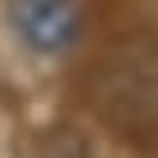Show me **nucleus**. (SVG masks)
Returning <instances> with one entry per match:
<instances>
[{
	"label": "nucleus",
	"mask_w": 158,
	"mask_h": 158,
	"mask_svg": "<svg viewBox=\"0 0 158 158\" xmlns=\"http://www.w3.org/2000/svg\"><path fill=\"white\" fill-rule=\"evenodd\" d=\"M14 32L41 54H59L81 32V9L77 0H9Z\"/></svg>",
	"instance_id": "1"
}]
</instances>
